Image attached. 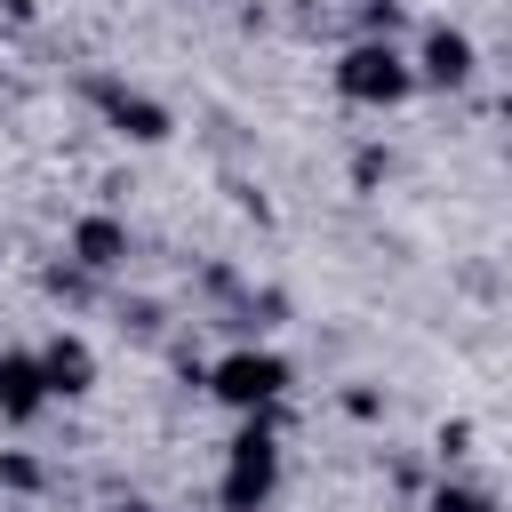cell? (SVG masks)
Segmentation results:
<instances>
[{
    "instance_id": "obj_6",
    "label": "cell",
    "mask_w": 512,
    "mask_h": 512,
    "mask_svg": "<svg viewBox=\"0 0 512 512\" xmlns=\"http://www.w3.org/2000/svg\"><path fill=\"white\" fill-rule=\"evenodd\" d=\"M416 80H432V88H464V80H472V40L448 32V24H432V32H424V56H416Z\"/></svg>"
},
{
    "instance_id": "obj_4",
    "label": "cell",
    "mask_w": 512,
    "mask_h": 512,
    "mask_svg": "<svg viewBox=\"0 0 512 512\" xmlns=\"http://www.w3.org/2000/svg\"><path fill=\"white\" fill-rule=\"evenodd\" d=\"M88 104L120 128V136H136V144H160L168 136V112L152 104V96H136V88H120V80H88Z\"/></svg>"
},
{
    "instance_id": "obj_8",
    "label": "cell",
    "mask_w": 512,
    "mask_h": 512,
    "mask_svg": "<svg viewBox=\"0 0 512 512\" xmlns=\"http://www.w3.org/2000/svg\"><path fill=\"white\" fill-rule=\"evenodd\" d=\"M72 256H80L88 272H112V264L128 256V232H120V216H80V224H72Z\"/></svg>"
},
{
    "instance_id": "obj_1",
    "label": "cell",
    "mask_w": 512,
    "mask_h": 512,
    "mask_svg": "<svg viewBox=\"0 0 512 512\" xmlns=\"http://www.w3.org/2000/svg\"><path fill=\"white\" fill-rule=\"evenodd\" d=\"M272 488H280V440H272V416H248V432L224 448L216 504H224V512H264Z\"/></svg>"
},
{
    "instance_id": "obj_3",
    "label": "cell",
    "mask_w": 512,
    "mask_h": 512,
    "mask_svg": "<svg viewBox=\"0 0 512 512\" xmlns=\"http://www.w3.org/2000/svg\"><path fill=\"white\" fill-rule=\"evenodd\" d=\"M208 392H216L224 408H240V416H272L280 392H288V360H280V352H224V360L208 368Z\"/></svg>"
},
{
    "instance_id": "obj_2",
    "label": "cell",
    "mask_w": 512,
    "mask_h": 512,
    "mask_svg": "<svg viewBox=\"0 0 512 512\" xmlns=\"http://www.w3.org/2000/svg\"><path fill=\"white\" fill-rule=\"evenodd\" d=\"M408 88H416V64L392 40H352L336 56V96H352V104H400Z\"/></svg>"
},
{
    "instance_id": "obj_5",
    "label": "cell",
    "mask_w": 512,
    "mask_h": 512,
    "mask_svg": "<svg viewBox=\"0 0 512 512\" xmlns=\"http://www.w3.org/2000/svg\"><path fill=\"white\" fill-rule=\"evenodd\" d=\"M48 400H56V392H48L40 352H0V416H8V424H32Z\"/></svg>"
},
{
    "instance_id": "obj_10",
    "label": "cell",
    "mask_w": 512,
    "mask_h": 512,
    "mask_svg": "<svg viewBox=\"0 0 512 512\" xmlns=\"http://www.w3.org/2000/svg\"><path fill=\"white\" fill-rule=\"evenodd\" d=\"M504 128H512V96H504Z\"/></svg>"
},
{
    "instance_id": "obj_9",
    "label": "cell",
    "mask_w": 512,
    "mask_h": 512,
    "mask_svg": "<svg viewBox=\"0 0 512 512\" xmlns=\"http://www.w3.org/2000/svg\"><path fill=\"white\" fill-rule=\"evenodd\" d=\"M432 512H488V496H480V488H440Z\"/></svg>"
},
{
    "instance_id": "obj_7",
    "label": "cell",
    "mask_w": 512,
    "mask_h": 512,
    "mask_svg": "<svg viewBox=\"0 0 512 512\" xmlns=\"http://www.w3.org/2000/svg\"><path fill=\"white\" fill-rule=\"evenodd\" d=\"M40 368H48V392H56V400H80V392L96 384V352H88L80 336H56V344L40 352Z\"/></svg>"
}]
</instances>
